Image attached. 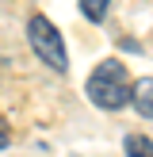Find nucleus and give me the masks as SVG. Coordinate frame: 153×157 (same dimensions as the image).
Instances as JSON below:
<instances>
[{
    "instance_id": "f03ea898",
    "label": "nucleus",
    "mask_w": 153,
    "mask_h": 157,
    "mask_svg": "<svg viewBox=\"0 0 153 157\" xmlns=\"http://www.w3.org/2000/svg\"><path fill=\"white\" fill-rule=\"evenodd\" d=\"M27 42L35 50V58L42 65H50L54 73H65L69 69V54H65V42H61L58 27H54L46 15H31L27 19Z\"/></svg>"
},
{
    "instance_id": "20e7f679",
    "label": "nucleus",
    "mask_w": 153,
    "mask_h": 157,
    "mask_svg": "<svg viewBox=\"0 0 153 157\" xmlns=\"http://www.w3.org/2000/svg\"><path fill=\"white\" fill-rule=\"evenodd\" d=\"M122 153H126V157H153V138L126 134V138H122Z\"/></svg>"
},
{
    "instance_id": "423d86ee",
    "label": "nucleus",
    "mask_w": 153,
    "mask_h": 157,
    "mask_svg": "<svg viewBox=\"0 0 153 157\" xmlns=\"http://www.w3.org/2000/svg\"><path fill=\"white\" fill-rule=\"evenodd\" d=\"M12 146V134H8V127H0V150H8Z\"/></svg>"
},
{
    "instance_id": "7ed1b4c3",
    "label": "nucleus",
    "mask_w": 153,
    "mask_h": 157,
    "mask_svg": "<svg viewBox=\"0 0 153 157\" xmlns=\"http://www.w3.org/2000/svg\"><path fill=\"white\" fill-rule=\"evenodd\" d=\"M130 107H138V115L153 119V77H142V81L134 84V100H130Z\"/></svg>"
},
{
    "instance_id": "f257e3e1",
    "label": "nucleus",
    "mask_w": 153,
    "mask_h": 157,
    "mask_svg": "<svg viewBox=\"0 0 153 157\" xmlns=\"http://www.w3.org/2000/svg\"><path fill=\"white\" fill-rule=\"evenodd\" d=\"M84 96H88L99 111H122V107H130V100H134V81H130L126 65H122L119 58H107V61H99L88 73Z\"/></svg>"
},
{
    "instance_id": "39448f33",
    "label": "nucleus",
    "mask_w": 153,
    "mask_h": 157,
    "mask_svg": "<svg viewBox=\"0 0 153 157\" xmlns=\"http://www.w3.org/2000/svg\"><path fill=\"white\" fill-rule=\"evenodd\" d=\"M111 4H115V0H80V15L88 23H103L107 12H111Z\"/></svg>"
}]
</instances>
